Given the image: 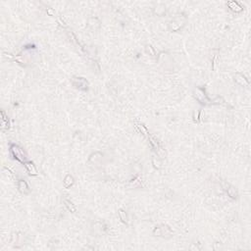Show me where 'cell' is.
Segmentation results:
<instances>
[{
    "mask_svg": "<svg viewBox=\"0 0 251 251\" xmlns=\"http://www.w3.org/2000/svg\"><path fill=\"white\" fill-rule=\"evenodd\" d=\"M194 96L201 104H207L210 102V99L207 97L205 90L203 88H196L194 91Z\"/></svg>",
    "mask_w": 251,
    "mask_h": 251,
    "instance_id": "cell-3",
    "label": "cell"
},
{
    "mask_svg": "<svg viewBox=\"0 0 251 251\" xmlns=\"http://www.w3.org/2000/svg\"><path fill=\"white\" fill-rule=\"evenodd\" d=\"M1 115H2V122H1V129L2 130H5V129H8L9 127V123H8V119H7V116L6 114L3 110L1 111Z\"/></svg>",
    "mask_w": 251,
    "mask_h": 251,
    "instance_id": "cell-12",
    "label": "cell"
},
{
    "mask_svg": "<svg viewBox=\"0 0 251 251\" xmlns=\"http://www.w3.org/2000/svg\"><path fill=\"white\" fill-rule=\"evenodd\" d=\"M72 83L76 87H78V88H80L81 90L87 89V86H88V83L83 78H73Z\"/></svg>",
    "mask_w": 251,
    "mask_h": 251,
    "instance_id": "cell-4",
    "label": "cell"
},
{
    "mask_svg": "<svg viewBox=\"0 0 251 251\" xmlns=\"http://www.w3.org/2000/svg\"><path fill=\"white\" fill-rule=\"evenodd\" d=\"M18 188L20 192H22L23 194H29L31 192L30 186L28 185L27 182H25L24 180H20L18 182Z\"/></svg>",
    "mask_w": 251,
    "mask_h": 251,
    "instance_id": "cell-5",
    "label": "cell"
},
{
    "mask_svg": "<svg viewBox=\"0 0 251 251\" xmlns=\"http://www.w3.org/2000/svg\"><path fill=\"white\" fill-rule=\"evenodd\" d=\"M74 178H73L71 175H67V176L65 177V179H64L63 180V183H64V186H65L66 188H71V186L74 185Z\"/></svg>",
    "mask_w": 251,
    "mask_h": 251,
    "instance_id": "cell-9",
    "label": "cell"
},
{
    "mask_svg": "<svg viewBox=\"0 0 251 251\" xmlns=\"http://www.w3.org/2000/svg\"><path fill=\"white\" fill-rule=\"evenodd\" d=\"M153 235L155 236H162V237H165V236H171L173 235V232L171 230V229L168 226H165V225H161L159 227H156L153 230Z\"/></svg>",
    "mask_w": 251,
    "mask_h": 251,
    "instance_id": "cell-2",
    "label": "cell"
},
{
    "mask_svg": "<svg viewBox=\"0 0 251 251\" xmlns=\"http://www.w3.org/2000/svg\"><path fill=\"white\" fill-rule=\"evenodd\" d=\"M235 81L241 86H249V81H248V80L241 74H235Z\"/></svg>",
    "mask_w": 251,
    "mask_h": 251,
    "instance_id": "cell-6",
    "label": "cell"
},
{
    "mask_svg": "<svg viewBox=\"0 0 251 251\" xmlns=\"http://www.w3.org/2000/svg\"><path fill=\"white\" fill-rule=\"evenodd\" d=\"M200 114H201V112H198V113H197V115H196V113L194 112V116H193V118H194V122H199Z\"/></svg>",
    "mask_w": 251,
    "mask_h": 251,
    "instance_id": "cell-18",
    "label": "cell"
},
{
    "mask_svg": "<svg viewBox=\"0 0 251 251\" xmlns=\"http://www.w3.org/2000/svg\"><path fill=\"white\" fill-rule=\"evenodd\" d=\"M227 5H229V7L232 11H235V12H240V11H242V7L237 3V2H229Z\"/></svg>",
    "mask_w": 251,
    "mask_h": 251,
    "instance_id": "cell-13",
    "label": "cell"
},
{
    "mask_svg": "<svg viewBox=\"0 0 251 251\" xmlns=\"http://www.w3.org/2000/svg\"><path fill=\"white\" fill-rule=\"evenodd\" d=\"M47 14H48L49 16H52V17H54L55 15H56L55 11H54L53 9H51V8H48V9H47Z\"/></svg>",
    "mask_w": 251,
    "mask_h": 251,
    "instance_id": "cell-17",
    "label": "cell"
},
{
    "mask_svg": "<svg viewBox=\"0 0 251 251\" xmlns=\"http://www.w3.org/2000/svg\"><path fill=\"white\" fill-rule=\"evenodd\" d=\"M225 189H226L227 195H229L230 198L235 199V198L237 197V191H236V189L233 188L232 185H230L227 183V185H226V188H225Z\"/></svg>",
    "mask_w": 251,
    "mask_h": 251,
    "instance_id": "cell-8",
    "label": "cell"
},
{
    "mask_svg": "<svg viewBox=\"0 0 251 251\" xmlns=\"http://www.w3.org/2000/svg\"><path fill=\"white\" fill-rule=\"evenodd\" d=\"M64 204H65V206L67 207V208H68L69 211H71L72 213H75L76 210H77V209H76V206L68 199H64Z\"/></svg>",
    "mask_w": 251,
    "mask_h": 251,
    "instance_id": "cell-14",
    "label": "cell"
},
{
    "mask_svg": "<svg viewBox=\"0 0 251 251\" xmlns=\"http://www.w3.org/2000/svg\"><path fill=\"white\" fill-rule=\"evenodd\" d=\"M10 153L11 155L14 157V159H16L17 161L21 163H26L28 160V155L25 152L24 149L21 148L19 145L17 144H11L10 145Z\"/></svg>",
    "mask_w": 251,
    "mask_h": 251,
    "instance_id": "cell-1",
    "label": "cell"
},
{
    "mask_svg": "<svg viewBox=\"0 0 251 251\" xmlns=\"http://www.w3.org/2000/svg\"><path fill=\"white\" fill-rule=\"evenodd\" d=\"M118 214H119L120 220H121L124 224H127V225H128V223H129V218H128L127 213H126L123 209H119V210H118Z\"/></svg>",
    "mask_w": 251,
    "mask_h": 251,
    "instance_id": "cell-10",
    "label": "cell"
},
{
    "mask_svg": "<svg viewBox=\"0 0 251 251\" xmlns=\"http://www.w3.org/2000/svg\"><path fill=\"white\" fill-rule=\"evenodd\" d=\"M152 164H153V166L154 167H155L156 169H160L162 167V163H161V161H160L159 159H157V157H155L154 156L153 158H152Z\"/></svg>",
    "mask_w": 251,
    "mask_h": 251,
    "instance_id": "cell-15",
    "label": "cell"
},
{
    "mask_svg": "<svg viewBox=\"0 0 251 251\" xmlns=\"http://www.w3.org/2000/svg\"><path fill=\"white\" fill-rule=\"evenodd\" d=\"M25 167L27 169L28 173L30 176H37L39 175V172H37V169L36 168V166L33 162H26L25 163Z\"/></svg>",
    "mask_w": 251,
    "mask_h": 251,
    "instance_id": "cell-7",
    "label": "cell"
},
{
    "mask_svg": "<svg viewBox=\"0 0 251 251\" xmlns=\"http://www.w3.org/2000/svg\"><path fill=\"white\" fill-rule=\"evenodd\" d=\"M135 127H136V129H138L139 132H140L142 135H145V136H149V133H148V130H147V129L146 128L144 127L143 125L142 124H140V123H138V122H135Z\"/></svg>",
    "mask_w": 251,
    "mask_h": 251,
    "instance_id": "cell-11",
    "label": "cell"
},
{
    "mask_svg": "<svg viewBox=\"0 0 251 251\" xmlns=\"http://www.w3.org/2000/svg\"><path fill=\"white\" fill-rule=\"evenodd\" d=\"M58 23H59V24L62 26V27H65V28L67 27V25L65 24V22L62 21V20H61V18H58Z\"/></svg>",
    "mask_w": 251,
    "mask_h": 251,
    "instance_id": "cell-19",
    "label": "cell"
},
{
    "mask_svg": "<svg viewBox=\"0 0 251 251\" xmlns=\"http://www.w3.org/2000/svg\"><path fill=\"white\" fill-rule=\"evenodd\" d=\"M145 51H146V53L149 54L150 56H155V50H154V48L151 45H146Z\"/></svg>",
    "mask_w": 251,
    "mask_h": 251,
    "instance_id": "cell-16",
    "label": "cell"
}]
</instances>
